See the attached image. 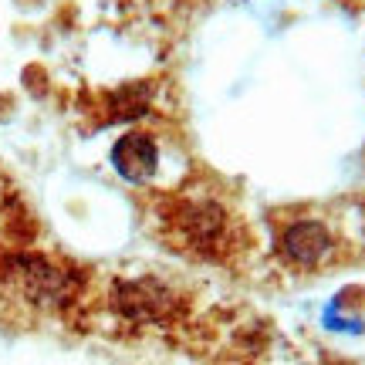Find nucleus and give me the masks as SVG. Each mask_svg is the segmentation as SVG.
Returning a JSON list of instances; mask_svg holds the SVG:
<instances>
[{"label":"nucleus","mask_w":365,"mask_h":365,"mask_svg":"<svg viewBox=\"0 0 365 365\" xmlns=\"http://www.w3.org/2000/svg\"><path fill=\"white\" fill-rule=\"evenodd\" d=\"M112 166L125 182H149L159 170V145L149 132L132 129L112 145Z\"/></svg>","instance_id":"5"},{"label":"nucleus","mask_w":365,"mask_h":365,"mask_svg":"<svg viewBox=\"0 0 365 365\" xmlns=\"http://www.w3.org/2000/svg\"><path fill=\"white\" fill-rule=\"evenodd\" d=\"M277 250L291 267L298 271H314L335 254V234L331 227L314 217H301V220H291L277 237Z\"/></svg>","instance_id":"2"},{"label":"nucleus","mask_w":365,"mask_h":365,"mask_svg":"<svg viewBox=\"0 0 365 365\" xmlns=\"http://www.w3.org/2000/svg\"><path fill=\"white\" fill-rule=\"evenodd\" d=\"M112 304L125 318L159 322V318L176 312V294L159 281H118L112 291Z\"/></svg>","instance_id":"3"},{"label":"nucleus","mask_w":365,"mask_h":365,"mask_svg":"<svg viewBox=\"0 0 365 365\" xmlns=\"http://www.w3.org/2000/svg\"><path fill=\"white\" fill-rule=\"evenodd\" d=\"M180 234L182 240L196 247L200 254H220L223 244H227V213H223L217 203L210 200H196L190 207H182L180 213Z\"/></svg>","instance_id":"4"},{"label":"nucleus","mask_w":365,"mask_h":365,"mask_svg":"<svg viewBox=\"0 0 365 365\" xmlns=\"http://www.w3.org/2000/svg\"><path fill=\"white\" fill-rule=\"evenodd\" d=\"M322 322H325V328L341 331V335H362L365 331V322L359 318V312H349V308H339V304H328Z\"/></svg>","instance_id":"6"},{"label":"nucleus","mask_w":365,"mask_h":365,"mask_svg":"<svg viewBox=\"0 0 365 365\" xmlns=\"http://www.w3.org/2000/svg\"><path fill=\"white\" fill-rule=\"evenodd\" d=\"M0 284L34 308H68L78 294V274L44 254H7L0 261Z\"/></svg>","instance_id":"1"}]
</instances>
